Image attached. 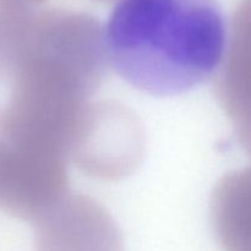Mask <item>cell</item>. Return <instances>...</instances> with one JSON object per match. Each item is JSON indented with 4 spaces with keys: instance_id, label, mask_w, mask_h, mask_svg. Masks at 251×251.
Masks as SVG:
<instances>
[{
    "instance_id": "7",
    "label": "cell",
    "mask_w": 251,
    "mask_h": 251,
    "mask_svg": "<svg viewBox=\"0 0 251 251\" xmlns=\"http://www.w3.org/2000/svg\"><path fill=\"white\" fill-rule=\"evenodd\" d=\"M245 146H247V149H248V150H249V152H250V153H251V140H250V141H249V142H248V144H247V145H245Z\"/></svg>"
},
{
    "instance_id": "2",
    "label": "cell",
    "mask_w": 251,
    "mask_h": 251,
    "mask_svg": "<svg viewBox=\"0 0 251 251\" xmlns=\"http://www.w3.org/2000/svg\"><path fill=\"white\" fill-rule=\"evenodd\" d=\"M102 39L113 70L136 90L159 97L206 82L228 47L216 0H118Z\"/></svg>"
},
{
    "instance_id": "4",
    "label": "cell",
    "mask_w": 251,
    "mask_h": 251,
    "mask_svg": "<svg viewBox=\"0 0 251 251\" xmlns=\"http://www.w3.org/2000/svg\"><path fill=\"white\" fill-rule=\"evenodd\" d=\"M228 43L222 100L247 144L251 140V0H243L235 10Z\"/></svg>"
},
{
    "instance_id": "1",
    "label": "cell",
    "mask_w": 251,
    "mask_h": 251,
    "mask_svg": "<svg viewBox=\"0 0 251 251\" xmlns=\"http://www.w3.org/2000/svg\"><path fill=\"white\" fill-rule=\"evenodd\" d=\"M102 31L87 14L39 6L0 43V137L63 152L102 75Z\"/></svg>"
},
{
    "instance_id": "6",
    "label": "cell",
    "mask_w": 251,
    "mask_h": 251,
    "mask_svg": "<svg viewBox=\"0 0 251 251\" xmlns=\"http://www.w3.org/2000/svg\"><path fill=\"white\" fill-rule=\"evenodd\" d=\"M36 251H123L117 233L100 223H73V226H51L39 223Z\"/></svg>"
},
{
    "instance_id": "5",
    "label": "cell",
    "mask_w": 251,
    "mask_h": 251,
    "mask_svg": "<svg viewBox=\"0 0 251 251\" xmlns=\"http://www.w3.org/2000/svg\"><path fill=\"white\" fill-rule=\"evenodd\" d=\"M216 205L223 249L251 251V168L226 179Z\"/></svg>"
},
{
    "instance_id": "3",
    "label": "cell",
    "mask_w": 251,
    "mask_h": 251,
    "mask_svg": "<svg viewBox=\"0 0 251 251\" xmlns=\"http://www.w3.org/2000/svg\"><path fill=\"white\" fill-rule=\"evenodd\" d=\"M60 157L0 137V210L25 221L46 216L64 186Z\"/></svg>"
},
{
    "instance_id": "8",
    "label": "cell",
    "mask_w": 251,
    "mask_h": 251,
    "mask_svg": "<svg viewBox=\"0 0 251 251\" xmlns=\"http://www.w3.org/2000/svg\"><path fill=\"white\" fill-rule=\"evenodd\" d=\"M38 1L43 2V1H44V0H38ZM100 1H109V0H100Z\"/></svg>"
}]
</instances>
